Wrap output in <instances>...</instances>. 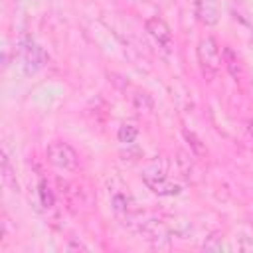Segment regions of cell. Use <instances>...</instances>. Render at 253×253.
<instances>
[{
  "mask_svg": "<svg viewBox=\"0 0 253 253\" xmlns=\"http://www.w3.org/2000/svg\"><path fill=\"white\" fill-rule=\"evenodd\" d=\"M196 55H198V65H200V71H202V77L206 81H213L221 69V51H219V45L213 38H202L198 47H196Z\"/></svg>",
  "mask_w": 253,
  "mask_h": 253,
  "instance_id": "6da1fadb",
  "label": "cell"
},
{
  "mask_svg": "<svg viewBox=\"0 0 253 253\" xmlns=\"http://www.w3.org/2000/svg\"><path fill=\"white\" fill-rule=\"evenodd\" d=\"M142 182L146 184L148 190H152V192L158 194V196H176V194L182 192V186L176 184V182H172V180H168L166 168L160 166L158 162L150 164V166L142 172Z\"/></svg>",
  "mask_w": 253,
  "mask_h": 253,
  "instance_id": "7a4b0ae2",
  "label": "cell"
},
{
  "mask_svg": "<svg viewBox=\"0 0 253 253\" xmlns=\"http://www.w3.org/2000/svg\"><path fill=\"white\" fill-rule=\"evenodd\" d=\"M47 154V160L59 168V170H65V172H75L79 168V154L75 152V148L67 142H61V140H55L47 146L45 150Z\"/></svg>",
  "mask_w": 253,
  "mask_h": 253,
  "instance_id": "3957f363",
  "label": "cell"
},
{
  "mask_svg": "<svg viewBox=\"0 0 253 253\" xmlns=\"http://www.w3.org/2000/svg\"><path fill=\"white\" fill-rule=\"evenodd\" d=\"M47 53L42 45H38L34 40L30 38H24L20 42V61H22V67L28 75L32 73H38L45 63H47Z\"/></svg>",
  "mask_w": 253,
  "mask_h": 253,
  "instance_id": "277c9868",
  "label": "cell"
},
{
  "mask_svg": "<svg viewBox=\"0 0 253 253\" xmlns=\"http://www.w3.org/2000/svg\"><path fill=\"white\" fill-rule=\"evenodd\" d=\"M144 28L158 42V45H162L164 49H170L172 47V30H170V26L162 18H158V16L148 18L144 22Z\"/></svg>",
  "mask_w": 253,
  "mask_h": 253,
  "instance_id": "5b68a950",
  "label": "cell"
},
{
  "mask_svg": "<svg viewBox=\"0 0 253 253\" xmlns=\"http://www.w3.org/2000/svg\"><path fill=\"white\" fill-rule=\"evenodd\" d=\"M194 14L204 26H215L219 22V4L217 0H196Z\"/></svg>",
  "mask_w": 253,
  "mask_h": 253,
  "instance_id": "8992f818",
  "label": "cell"
},
{
  "mask_svg": "<svg viewBox=\"0 0 253 253\" xmlns=\"http://www.w3.org/2000/svg\"><path fill=\"white\" fill-rule=\"evenodd\" d=\"M221 59H223V63H225V69L229 71V75L237 81V79H241V75H243V69H241V63H239V57H237V53L231 49V47H223V51H221Z\"/></svg>",
  "mask_w": 253,
  "mask_h": 253,
  "instance_id": "52a82bcc",
  "label": "cell"
},
{
  "mask_svg": "<svg viewBox=\"0 0 253 253\" xmlns=\"http://www.w3.org/2000/svg\"><path fill=\"white\" fill-rule=\"evenodd\" d=\"M182 134H184V138L188 140V144H190V150L198 156V158H206L208 156V148H206V144L202 142V138L194 132V130H188V128H184L182 130Z\"/></svg>",
  "mask_w": 253,
  "mask_h": 253,
  "instance_id": "ba28073f",
  "label": "cell"
},
{
  "mask_svg": "<svg viewBox=\"0 0 253 253\" xmlns=\"http://www.w3.org/2000/svg\"><path fill=\"white\" fill-rule=\"evenodd\" d=\"M2 180L4 184L10 188V190H18V182H16V174L10 166V158H8V152L2 150Z\"/></svg>",
  "mask_w": 253,
  "mask_h": 253,
  "instance_id": "9c48e42d",
  "label": "cell"
},
{
  "mask_svg": "<svg viewBox=\"0 0 253 253\" xmlns=\"http://www.w3.org/2000/svg\"><path fill=\"white\" fill-rule=\"evenodd\" d=\"M132 105H134V109L138 113H150L154 109V101H152V97L148 93H136L132 97Z\"/></svg>",
  "mask_w": 253,
  "mask_h": 253,
  "instance_id": "30bf717a",
  "label": "cell"
},
{
  "mask_svg": "<svg viewBox=\"0 0 253 253\" xmlns=\"http://www.w3.org/2000/svg\"><path fill=\"white\" fill-rule=\"evenodd\" d=\"M136 134H138V128H136L134 125H128V123L121 125L119 130H117V138H119V142H123V144H130V142H134Z\"/></svg>",
  "mask_w": 253,
  "mask_h": 253,
  "instance_id": "8fae6325",
  "label": "cell"
},
{
  "mask_svg": "<svg viewBox=\"0 0 253 253\" xmlns=\"http://www.w3.org/2000/svg\"><path fill=\"white\" fill-rule=\"evenodd\" d=\"M38 194H40V202H42L43 208H51V206H53L55 198H53V192H51L47 180H40V184H38Z\"/></svg>",
  "mask_w": 253,
  "mask_h": 253,
  "instance_id": "7c38bea8",
  "label": "cell"
},
{
  "mask_svg": "<svg viewBox=\"0 0 253 253\" xmlns=\"http://www.w3.org/2000/svg\"><path fill=\"white\" fill-rule=\"evenodd\" d=\"M111 204H113V210L117 213H128V198L125 194H115Z\"/></svg>",
  "mask_w": 253,
  "mask_h": 253,
  "instance_id": "4fadbf2b",
  "label": "cell"
},
{
  "mask_svg": "<svg viewBox=\"0 0 253 253\" xmlns=\"http://www.w3.org/2000/svg\"><path fill=\"white\" fill-rule=\"evenodd\" d=\"M217 239H219L217 235H211V237H210V241H206V243H204V249H208V251H221L225 245H223L221 241H217Z\"/></svg>",
  "mask_w": 253,
  "mask_h": 253,
  "instance_id": "5bb4252c",
  "label": "cell"
},
{
  "mask_svg": "<svg viewBox=\"0 0 253 253\" xmlns=\"http://www.w3.org/2000/svg\"><path fill=\"white\" fill-rule=\"evenodd\" d=\"M67 249H69V251H73V249H83V251H87V247H85L83 243H75V241H73V243H69V245H67Z\"/></svg>",
  "mask_w": 253,
  "mask_h": 253,
  "instance_id": "9a60e30c",
  "label": "cell"
},
{
  "mask_svg": "<svg viewBox=\"0 0 253 253\" xmlns=\"http://www.w3.org/2000/svg\"><path fill=\"white\" fill-rule=\"evenodd\" d=\"M247 130H249V136L253 138V121H247Z\"/></svg>",
  "mask_w": 253,
  "mask_h": 253,
  "instance_id": "2e32d148",
  "label": "cell"
}]
</instances>
